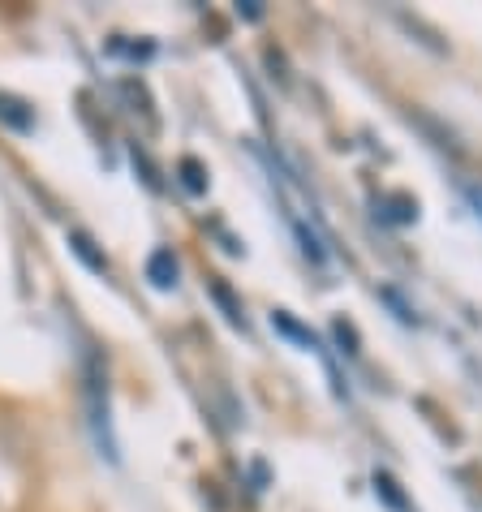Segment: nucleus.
Instances as JSON below:
<instances>
[{"label":"nucleus","mask_w":482,"mask_h":512,"mask_svg":"<svg viewBox=\"0 0 482 512\" xmlns=\"http://www.w3.org/2000/svg\"><path fill=\"white\" fill-rule=\"evenodd\" d=\"M147 280L155 289H173L177 284V254L173 250H155L147 259Z\"/></svg>","instance_id":"1"},{"label":"nucleus","mask_w":482,"mask_h":512,"mask_svg":"<svg viewBox=\"0 0 482 512\" xmlns=\"http://www.w3.org/2000/svg\"><path fill=\"white\" fill-rule=\"evenodd\" d=\"M0 121L9 125V130H31L35 125V112H26V104L22 99H13V95H0Z\"/></svg>","instance_id":"2"},{"label":"nucleus","mask_w":482,"mask_h":512,"mask_svg":"<svg viewBox=\"0 0 482 512\" xmlns=\"http://www.w3.org/2000/svg\"><path fill=\"white\" fill-rule=\"evenodd\" d=\"M379 207H384V216H388L392 224H414V220H418V203H414L409 194H388Z\"/></svg>","instance_id":"3"},{"label":"nucleus","mask_w":482,"mask_h":512,"mask_svg":"<svg viewBox=\"0 0 482 512\" xmlns=\"http://www.w3.org/2000/svg\"><path fill=\"white\" fill-rule=\"evenodd\" d=\"M69 246H74V254L91 267V272H99V276L108 272V259H104V254H95V241L87 233H69Z\"/></svg>","instance_id":"4"},{"label":"nucleus","mask_w":482,"mask_h":512,"mask_svg":"<svg viewBox=\"0 0 482 512\" xmlns=\"http://www.w3.org/2000/svg\"><path fill=\"white\" fill-rule=\"evenodd\" d=\"M177 177H181V186H186L190 194H207V168L198 160H190V155L177 164Z\"/></svg>","instance_id":"5"},{"label":"nucleus","mask_w":482,"mask_h":512,"mask_svg":"<svg viewBox=\"0 0 482 512\" xmlns=\"http://www.w3.org/2000/svg\"><path fill=\"white\" fill-rule=\"evenodd\" d=\"M375 495H384V504L396 508V512H405V495H401V482H396L392 474H375Z\"/></svg>","instance_id":"6"},{"label":"nucleus","mask_w":482,"mask_h":512,"mask_svg":"<svg viewBox=\"0 0 482 512\" xmlns=\"http://www.w3.org/2000/svg\"><path fill=\"white\" fill-rule=\"evenodd\" d=\"M272 327H276V332H285L289 340H297V345L315 349V336H310V332H306V327H297V323L289 319V310H276V315H272Z\"/></svg>","instance_id":"7"},{"label":"nucleus","mask_w":482,"mask_h":512,"mask_svg":"<svg viewBox=\"0 0 482 512\" xmlns=\"http://www.w3.org/2000/svg\"><path fill=\"white\" fill-rule=\"evenodd\" d=\"M211 293H216V302H220L224 310H229V319H233V323H241V306L233 302V293H229V289H224V284H220V280H216V284H211Z\"/></svg>","instance_id":"8"},{"label":"nucleus","mask_w":482,"mask_h":512,"mask_svg":"<svg viewBox=\"0 0 482 512\" xmlns=\"http://www.w3.org/2000/svg\"><path fill=\"white\" fill-rule=\"evenodd\" d=\"M332 332H336V340H340V345H349V353H358V336H353V327H345V323H336V327H332Z\"/></svg>","instance_id":"9"},{"label":"nucleus","mask_w":482,"mask_h":512,"mask_svg":"<svg viewBox=\"0 0 482 512\" xmlns=\"http://www.w3.org/2000/svg\"><path fill=\"white\" fill-rule=\"evenodd\" d=\"M237 13H241V18H250V22H259L263 18V5H259V0H241Z\"/></svg>","instance_id":"10"}]
</instances>
